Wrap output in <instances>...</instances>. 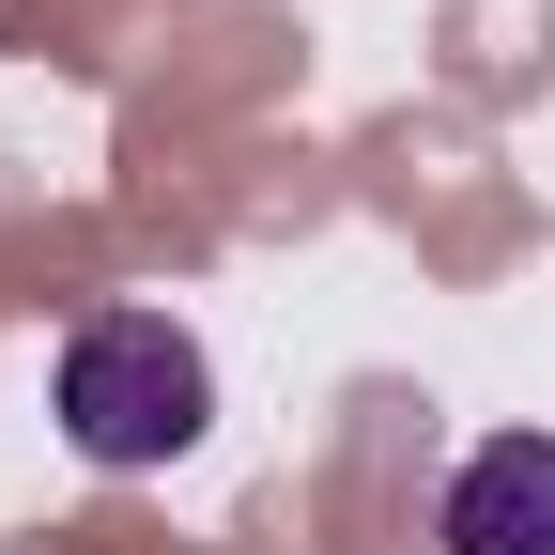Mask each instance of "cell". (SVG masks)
Returning a JSON list of instances; mask_svg holds the SVG:
<instances>
[{"mask_svg": "<svg viewBox=\"0 0 555 555\" xmlns=\"http://www.w3.org/2000/svg\"><path fill=\"white\" fill-rule=\"evenodd\" d=\"M62 448L139 478V463H185L201 448V416H217V371H201V339L170 309H93L78 339H62Z\"/></svg>", "mask_w": 555, "mask_h": 555, "instance_id": "obj_1", "label": "cell"}, {"mask_svg": "<svg viewBox=\"0 0 555 555\" xmlns=\"http://www.w3.org/2000/svg\"><path fill=\"white\" fill-rule=\"evenodd\" d=\"M433 540L448 555H555V433H478L448 463Z\"/></svg>", "mask_w": 555, "mask_h": 555, "instance_id": "obj_2", "label": "cell"}]
</instances>
